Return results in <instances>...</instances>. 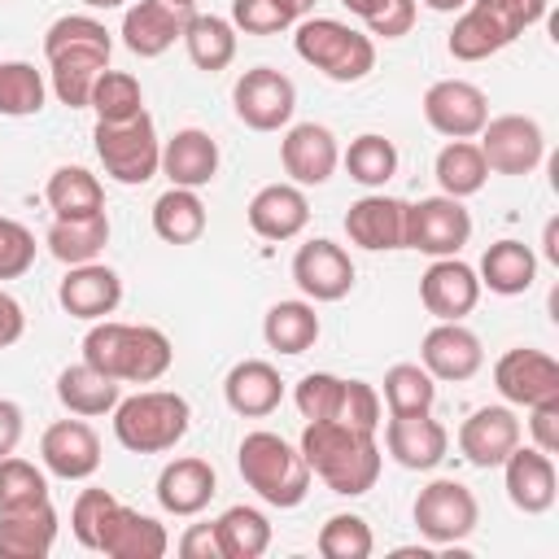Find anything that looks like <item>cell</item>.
<instances>
[{"label": "cell", "instance_id": "4", "mask_svg": "<svg viewBox=\"0 0 559 559\" xmlns=\"http://www.w3.org/2000/svg\"><path fill=\"white\" fill-rule=\"evenodd\" d=\"M236 467L245 476V485L266 502V507H301L310 493V467L301 459L297 445H288L280 432H245L240 450H236Z\"/></svg>", "mask_w": 559, "mask_h": 559}, {"label": "cell", "instance_id": "16", "mask_svg": "<svg viewBox=\"0 0 559 559\" xmlns=\"http://www.w3.org/2000/svg\"><path fill=\"white\" fill-rule=\"evenodd\" d=\"M419 362L432 380H472L480 367H485V349H480V336L472 328H463V319H437L424 341H419Z\"/></svg>", "mask_w": 559, "mask_h": 559}, {"label": "cell", "instance_id": "33", "mask_svg": "<svg viewBox=\"0 0 559 559\" xmlns=\"http://www.w3.org/2000/svg\"><path fill=\"white\" fill-rule=\"evenodd\" d=\"M118 397H122V384L109 380L105 371H96L92 362H70V367H61V376H57V402H61L70 415H79V419L109 415V411L118 406Z\"/></svg>", "mask_w": 559, "mask_h": 559}, {"label": "cell", "instance_id": "2", "mask_svg": "<svg viewBox=\"0 0 559 559\" xmlns=\"http://www.w3.org/2000/svg\"><path fill=\"white\" fill-rule=\"evenodd\" d=\"M83 362H92L96 371H105L118 384H153L170 371L175 345L162 328L96 319L83 336Z\"/></svg>", "mask_w": 559, "mask_h": 559}, {"label": "cell", "instance_id": "55", "mask_svg": "<svg viewBox=\"0 0 559 559\" xmlns=\"http://www.w3.org/2000/svg\"><path fill=\"white\" fill-rule=\"evenodd\" d=\"M179 555H183V559H223L214 520H210V524H188L183 537H179Z\"/></svg>", "mask_w": 559, "mask_h": 559}, {"label": "cell", "instance_id": "19", "mask_svg": "<svg viewBox=\"0 0 559 559\" xmlns=\"http://www.w3.org/2000/svg\"><path fill=\"white\" fill-rule=\"evenodd\" d=\"M345 236L367 253L406 249V201L402 197H384V192L358 197L345 210Z\"/></svg>", "mask_w": 559, "mask_h": 559}, {"label": "cell", "instance_id": "51", "mask_svg": "<svg viewBox=\"0 0 559 559\" xmlns=\"http://www.w3.org/2000/svg\"><path fill=\"white\" fill-rule=\"evenodd\" d=\"M114 502H118V498H114L109 489H83V493L74 498V507H70V533L79 537V546L96 550L100 524H105V515H109Z\"/></svg>", "mask_w": 559, "mask_h": 559}, {"label": "cell", "instance_id": "14", "mask_svg": "<svg viewBox=\"0 0 559 559\" xmlns=\"http://www.w3.org/2000/svg\"><path fill=\"white\" fill-rule=\"evenodd\" d=\"M280 166L297 188H319L341 166V144L323 122H297L280 140Z\"/></svg>", "mask_w": 559, "mask_h": 559}, {"label": "cell", "instance_id": "49", "mask_svg": "<svg viewBox=\"0 0 559 559\" xmlns=\"http://www.w3.org/2000/svg\"><path fill=\"white\" fill-rule=\"evenodd\" d=\"M380 389L367 384V380H345L341 384V402H336V424H349V428H362V432H376L380 428Z\"/></svg>", "mask_w": 559, "mask_h": 559}, {"label": "cell", "instance_id": "25", "mask_svg": "<svg viewBox=\"0 0 559 559\" xmlns=\"http://www.w3.org/2000/svg\"><path fill=\"white\" fill-rule=\"evenodd\" d=\"M245 218H249L253 236H262V240H293L310 223V201L297 183H266L245 205Z\"/></svg>", "mask_w": 559, "mask_h": 559}, {"label": "cell", "instance_id": "10", "mask_svg": "<svg viewBox=\"0 0 559 559\" xmlns=\"http://www.w3.org/2000/svg\"><path fill=\"white\" fill-rule=\"evenodd\" d=\"M472 240V214L459 197H419L406 201V249L428 258H454Z\"/></svg>", "mask_w": 559, "mask_h": 559}, {"label": "cell", "instance_id": "53", "mask_svg": "<svg viewBox=\"0 0 559 559\" xmlns=\"http://www.w3.org/2000/svg\"><path fill=\"white\" fill-rule=\"evenodd\" d=\"M415 26V0H380V9L367 17V35L402 39Z\"/></svg>", "mask_w": 559, "mask_h": 559}, {"label": "cell", "instance_id": "20", "mask_svg": "<svg viewBox=\"0 0 559 559\" xmlns=\"http://www.w3.org/2000/svg\"><path fill=\"white\" fill-rule=\"evenodd\" d=\"M57 301L70 319H83V323H96V319H109L122 301V280L114 266H105L100 258L96 262H83V266H66V280L57 288Z\"/></svg>", "mask_w": 559, "mask_h": 559}, {"label": "cell", "instance_id": "46", "mask_svg": "<svg viewBox=\"0 0 559 559\" xmlns=\"http://www.w3.org/2000/svg\"><path fill=\"white\" fill-rule=\"evenodd\" d=\"M35 502H48L44 472L31 459L4 454L0 459V511H22V507H35Z\"/></svg>", "mask_w": 559, "mask_h": 559}, {"label": "cell", "instance_id": "18", "mask_svg": "<svg viewBox=\"0 0 559 559\" xmlns=\"http://www.w3.org/2000/svg\"><path fill=\"white\" fill-rule=\"evenodd\" d=\"M502 485L515 511L542 515L559 498V476H555V454H542L537 445H515L502 459Z\"/></svg>", "mask_w": 559, "mask_h": 559}, {"label": "cell", "instance_id": "34", "mask_svg": "<svg viewBox=\"0 0 559 559\" xmlns=\"http://www.w3.org/2000/svg\"><path fill=\"white\" fill-rule=\"evenodd\" d=\"M44 245L61 266L96 262L109 245V214L100 210V214H87V218H52Z\"/></svg>", "mask_w": 559, "mask_h": 559}, {"label": "cell", "instance_id": "48", "mask_svg": "<svg viewBox=\"0 0 559 559\" xmlns=\"http://www.w3.org/2000/svg\"><path fill=\"white\" fill-rule=\"evenodd\" d=\"M341 376L332 371H306L293 389V402L301 411V419H332L336 415V402H341Z\"/></svg>", "mask_w": 559, "mask_h": 559}, {"label": "cell", "instance_id": "15", "mask_svg": "<svg viewBox=\"0 0 559 559\" xmlns=\"http://www.w3.org/2000/svg\"><path fill=\"white\" fill-rule=\"evenodd\" d=\"M293 284L306 301H341L354 288V262L336 240L314 236L293 253Z\"/></svg>", "mask_w": 559, "mask_h": 559}, {"label": "cell", "instance_id": "63", "mask_svg": "<svg viewBox=\"0 0 559 559\" xmlns=\"http://www.w3.org/2000/svg\"><path fill=\"white\" fill-rule=\"evenodd\" d=\"M87 9H118V4H127V0H83Z\"/></svg>", "mask_w": 559, "mask_h": 559}, {"label": "cell", "instance_id": "52", "mask_svg": "<svg viewBox=\"0 0 559 559\" xmlns=\"http://www.w3.org/2000/svg\"><path fill=\"white\" fill-rule=\"evenodd\" d=\"M236 31L245 35H280L288 31V13L275 4V0H231V17H227Z\"/></svg>", "mask_w": 559, "mask_h": 559}, {"label": "cell", "instance_id": "40", "mask_svg": "<svg viewBox=\"0 0 559 559\" xmlns=\"http://www.w3.org/2000/svg\"><path fill=\"white\" fill-rule=\"evenodd\" d=\"M214 528H218L223 559H258V555H266V546H271V520H266L258 507H245V502L227 507V511L214 520Z\"/></svg>", "mask_w": 559, "mask_h": 559}, {"label": "cell", "instance_id": "29", "mask_svg": "<svg viewBox=\"0 0 559 559\" xmlns=\"http://www.w3.org/2000/svg\"><path fill=\"white\" fill-rule=\"evenodd\" d=\"M48 57V87L66 109H87L100 70H109V48H57Z\"/></svg>", "mask_w": 559, "mask_h": 559}, {"label": "cell", "instance_id": "17", "mask_svg": "<svg viewBox=\"0 0 559 559\" xmlns=\"http://www.w3.org/2000/svg\"><path fill=\"white\" fill-rule=\"evenodd\" d=\"M419 301L432 319H463L480 301V275L467 266L459 253L454 258H432V266L419 275Z\"/></svg>", "mask_w": 559, "mask_h": 559}, {"label": "cell", "instance_id": "42", "mask_svg": "<svg viewBox=\"0 0 559 559\" xmlns=\"http://www.w3.org/2000/svg\"><path fill=\"white\" fill-rule=\"evenodd\" d=\"M341 162H345L349 179L362 183V188H384L397 175V148H393V140H384L376 131L349 140V148L341 153Z\"/></svg>", "mask_w": 559, "mask_h": 559}, {"label": "cell", "instance_id": "32", "mask_svg": "<svg viewBox=\"0 0 559 559\" xmlns=\"http://www.w3.org/2000/svg\"><path fill=\"white\" fill-rule=\"evenodd\" d=\"M480 288L498 293V297H520L533 288L537 280V253L524 245V240H493L485 253H480Z\"/></svg>", "mask_w": 559, "mask_h": 559}, {"label": "cell", "instance_id": "8", "mask_svg": "<svg viewBox=\"0 0 559 559\" xmlns=\"http://www.w3.org/2000/svg\"><path fill=\"white\" fill-rule=\"evenodd\" d=\"M476 148L493 175H533L546 157V131L528 114H498L485 118Z\"/></svg>", "mask_w": 559, "mask_h": 559}, {"label": "cell", "instance_id": "13", "mask_svg": "<svg viewBox=\"0 0 559 559\" xmlns=\"http://www.w3.org/2000/svg\"><path fill=\"white\" fill-rule=\"evenodd\" d=\"M493 389L507 406H537L546 397H559V362L546 349L515 345L493 362Z\"/></svg>", "mask_w": 559, "mask_h": 559}, {"label": "cell", "instance_id": "64", "mask_svg": "<svg viewBox=\"0 0 559 559\" xmlns=\"http://www.w3.org/2000/svg\"><path fill=\"white\" fill-rule=\"evenodd\" d=\"M166 4H175V9H183V13H188V9L197 4V0H166Z\"/></svg>", "mask_w": 559, "mask_h": 559}, {"label": "cell", "instance_id": "39", "mask_svg": "<svg viewBox=\"0 0 559 559\" xmlns=\"http://www.w3.org/2000/svg\"><path fill=\"white\" fill-rule=\"evenodd\" d=\"M432 175H437V183H441L445 197H459V201H463V197H476V192L485 188L489 166H485L476 140H450V144L437 153Z\"/></svg>", "mask_w": 559, "mask_h": 559}, {"label": "cell", "instance_id": "5", "mask_svg": "<svg viewBox=\"0 0 559 559\" xmlns=\"http://www.w3.org/2000/svg\"><path fill=\"white\" fill-rule=\"evenodd\" d=\"M293 48L332 83H358L376 70V39L336 17H301L293 31Z\"/></svg>", "mask_w": 559, "mask_h": 559}, {"label": "cell", "instance_id": "61", "mask_svg": "<svg viewBox=\"0 0 559 559\" xmlns=\"http://www.w3.org/2000/svg\"><path fill=\"white\" fill-rule=\"evenodd\" d=\"M341 4H345V9L354 13V17H362V22H367V17H371V13L380 9V0H341Z\"/></svg>", "mask_w": 559, "mask_h": 559}, {"label": "cell", "instance_id": "31", "mask_svg": "<svg viewBox=\"0 0 559 559\" xmlns=\"http://www.w3.org/2000/svg\"><path fill=\"white\" fill-rule=\"evenodd\" d=\"M57 542L52 502H35L22 511H0V559H44Z\"/></svg>", "mask_w": 559, "mask_h": 559}, {"label": "cell", "instance_id": "3", "mask_svg": "<svg viewBox=\"0 0 559 559\" xmlns=\"http://www.w3.org/2000/svg\"><path fill=\"white\" fill-rule=\"evenodd\" d=\"M114 415V437L131 454H166L188 437L192 406L175 389H140L131 397H118Z\"/></svg>", "mask_w": 559, "mask_h": 559}, {"label": "cell", "instance_id": "23", "mask_svg": "<svg viewBox=\"0 0 559 559\" xmlns=\"http://www.w3.org/2000/svg\"><path fill=\"white\" fill-rule=\"evenodd\" d=\"M39 459L61 480H87L100 467V437L83 419H57L39 437Z\"/></svg>", "mask_w": 559, "mask_h": 559}, {"label": "cell", "instance_id": "56", "mask_svg": "<svg viewBox=\"0 0 559 559\" xmlns=\"http://www.w3.org/2000/svg\"><path fill=\"white\" fill-rule=\"evenodd\" d=\"M22 332H26V314H22V301H17V297H9V293L0 288V349L17 345V341H22Z\"/></svg>", "mask_w": 559, "mask_h": 559}, {"label": "cell", "instance_id": "59", "mask_svg": "<svg viewBox=\"0 0 559 559\" xmlns=\"http://www.w3.org/2000/svg\"><path fill=\"white\" fill-rule=\"evenodd\" d=\"M542 249H546V262L559 266V223H555V218H550L546 231H542Z\"/></svg>", "mask_w": 559, "mask_h": 559}, {"label": "cell", "instance_id": "28", "mask_svg": "<svg viewBox=\"0 0 559 559\" xmlns=\"http://www.w3.org/2000/svg\"><path fill=\"white\" fill-rule=\"evenodd\" d=\"M170 188H205L218 175V144L201 127H183L170 140H162V170Z\"/></svg>", "mask_w": 559, "mask_h": 559}, {"label": "cell", "instance_id": "38", "mask_svg": "<svg viewBox=\"0 0 559 559\" xmlns=\"http://www.w3.org/2000/svg\"><path fill=\"white\" fill-rule=\"evenodd\" d=\"M262 341L275 354H306L319 341V314L314 301H275L262 319Z\"/></svg>", "mask_w": 559, "mask_h": 559}, {"label": "cell", "instance_id": "37", "mask_svg": "<svg viewBox=\"0 0 559 559\" xmlns=\"http://www.w3.org/2000/svg\"><path fill=\"white\" fill-rule=\"evenodd\" d=\"M44 201L52 210V218H87L105 210V188L87 166H57L48 175Z\"/></svg>", "mask_w": 559, "mask_h": 559}, {"label": "cell", "instance_id": "44", "mask_svg": "<svg viewBox=\"0 0 559 559\" xmlns=\"http://www.w3.org/2000/svg\"><path fill=\"white\" fill-rule=\"evenodd\" d=\"M87 109L96 114V122H122V118H135V114H144V87H140V79L127 74V70H100Z\"/></svg>", "mask_w": 559, "mask_h": 559}, {"label": "cell", "instance_id": "58", "mask_svg": "<svg viewBox=\"0 0 559 559\" xmlns=\"http://www.w3.org/2000/svg\"><path fill=\"white\" fill-rule=\"evenodd\" d=\"M515 9H520V17H524V26H537L542 17H546V0H511Z\"/></svg>", "mask_w": 559, "mask_h": 559}, {"label": "cell", "instance_id": "45", "mask_svg": "<svg viewBox=\"0 0 559 559\" xmlns=\"http://www.w3.org/2000/svg\"><path fill=\"white\" fill-rule=\"evenodd\" d=\"M314 546H319L323 559H367L376 550V537H371V524L362 515L341 511V515H328L323 520Z\"/></svg>", "mask_w": 559, "mask_h": 559}, {"label": "cell", "instance_id": "27", "mask_svg": "<svg viewBox=\"0 0 559 559\" xmlns=\"http://www.w3.org/2000/svg\"><path fill=\"white\" fill-rule=\"evenodd\" d=\"M183 22L188 13L166 0H135L127 4L118 35L135 57H162L166 48H175V39H183Z\"/></svg>", "mask_w": 559, "mask_h": 559}, {"label": "cell", "instance_id": "54", "mask_svg": "<svg viewBox=\"0 0 559 559\" xmlns=\"http://www.w3.org/2000/svg\"><path fill=\"white\" fill-rule=\"evenodd\" d=\"M528 437L542 454H559V397L528 406Z\"/></svg>", "mask_w": 559, "mask_h": 559}, {"label": "cell", "instance_id": "7", "mask_svg": "<svg viewBox=\"0 0 559 559\" xmlns=\"http://www.w3.org/2000/svg\"><path fill=\"white\" fill-rule=\"evenodd\" d=\"M524 17L511 0H467L445 48L454 61H485L524 35Z\"/></svg>", "mask_w": 559, "mask_h": 559}, {"label": "cell", "instance_id": "60", "mask_svg": "<svg viewBox=\"0 0 559 559\" xmlns=\"http://www.w3.org/2000/svg\"><path fill=\"white\" fill-rule=\"evenodd\" d=\"M275 4L288 13V22H293V26H297L301 17H310V9H314V0H275Z\"/></svg>", "mask_w": 559, "mask_h": 559}, {"label": "cell", "instance_id": "50", "mask_svg": "<svg viewBox=\"0 0 559 559\" xmlns=\"http://www.w3.org/2000/svg\"><path fill=\"white\" fill-rule=\"evenodd\" d=\"M35 266V236L26 223L0 214V280H17Z\"/></svg>", "mask_w": 559, "mask_h": 559}, {"label": "cell", "instance_id": "21", "mask_svg": "<svg viewBox=\"0 0 559 559\" xmlns=\"http://www.w3.org/2000/svg\"><path fill=\"white\" fill-rule=\"evenodd\" d=\"M520 437H524V428H520L511 406H480L459 428V454L472 467L489 472V467H502V459L520 445Z\"/></svg>", "mask_w": 559, "mask_h": 559}, {"label": "cell", "instance_id": "6", "mask_svg": "<svg viewBox=\"0 0 559 559\" xmlns=\"http://www.w3.org/2000/svg\"><path fill=\"white\" fill-rule=\"evenodd\" d=\"M92 140H96V157H100L105 175L127 188L148 183L162 170V140H157L148 109L135 118H122V122H96Z\"/></svg>", "mask_w": 559, "mask_h": 559}, {"label": "cell", "instance_id": "26", "mask_svg": "<svg viewBox=\"0 0 559 559\" xmlns=\"http://www.w3.org/2000/svg\"><path fill=\"white\" fill-rule=\"evenodd\" d=\"M157 507L166 515H201L210 507V498L218 493V476L205 459L197 454H183V459H170L157 476Z\"/></svg>", "mask_w": 559, "mask_h": 559}, {"label": "cell", "instance_id": "62", "mask_svg": "<svg viewBox=\"0 0 559 559\" xmlns=\"http://www.w3.org/2000/svg\"><path fill=\"white\" fill-rule=\"evenodd\" d=\"M428 9H437V13H454V9H463L467 0H424Z\"/></svg>", "mask_w": 559, "mask_h": 559}, {"label": "cell", "instance_id": "12", "mask_svg": "<svg viewBox=\"0 0 559 559\" xmlns=\"http://www.w3.org/2000/svg\"><path fill=\"white\" fill-rule=\"evenodd\" d=\"M424 118L445 140H476L489 118V100L467 79H437L424 92Z\"/></svg>", "mask_w": 559, "mask_h": 559}, {"label": "cell", "instance_id": "41", "mask_svg": "<svg viewBox=\"0 0 559 559\" xmlns=\"http://www.w3.org/2000/svg\"><path fill=\"white\" fill-rule=\"evenodd\" d=\"M48 100V79L31 61H0V114L31 118Z\"/></svg>", "mask_w": 559, "mask_h": 559}, {"label": "cell", "instance_id": "57", "mask_svg": "<svg viewBox=\"0 0 559 559\" xmlns=\"http://www.w3.org/2000/svg\"><path fill=\"white\" fill-rule=\"evenodd\" d=\"M17 441H22V406L9 402V397H0V459L13 454Z\"/></svg>", "mask_w": 559, "mask_h": 559}, {"label": "cell", "instance_id": "30", "mask_svg": "<svg viewBox=\"0 0 559 559\" xmlns=\"http://www.w3.org/2000/svg\"><path fill=\"white\" fill-rule=\"evenodd\" d=\"M223 397L236 415L262 419L284 402V380L266 358H240L223 380Z\"/></svg>", "mask_w": 559, "mask_h": 559}, {"label": "cell", "instance_id": "24", "mask_svg": "<svg viewBox=\"0 0 559 559\" xmlns=\"http://www.w3.org/2000/svg\"><path fill=\"white\" fill-rule=\"evenodd\" d=\"M96 550L109 559H162L170 550V537L153 515H144L127 502H114L105 524H100Z\"/></svg>", "mask_w": 559, "mask_h": 559}, {"label": "cell", "instance_id": "22", "mask_svg": "<svg viewBox=\"0 0 559 559\" xmlns=\"http://www.w3.org/2000/svg\"><path fill=\"white\" fill-rule=\"evenodd\" d=\"M384 450L406 472H432L445 459V450H450V432H445V424L432 419V411L389 415V424H384Z\"/></svg>", "mask_w": 559, "mask_h": 559}, {"label": "cell", "instance_id": "35", "mask_svg": "<svg viewBox=\"0 0 559 559\" xmlns=\"http://www.w3.org/2000/svg\"><path fill=\"white\" fill-rule=\"evenodd\" d=\"M210 227L205 201L197 197V188H166L153 201V231L166 245H197Z\"/></svg>", "mask_w": 559, "mask_h": 559}, {"label": "cell", "instance_id": "9", "mask_svg": "<svg viewBox=\"0 0 559 559\" xmlns=\"http://www.w3.org/2000/svg\"><path fill=\"white\" fill-rule=\"evenodd\" d=\"M411 515H415L419 537H428L432 546H454V542H463L480 524V502H476V493L463 480L441 476V480L419 489Z\"/></svg>", "mask_w": 559, "mask_h": 559}, {"label": "cell", "instance_id": "11", "mask_svg": "<svg viewBox=\"0 0 559 559\" xmlns=\"http://www.w3.org/2000/svg\"><path fill=\"white\" fill-rule=\"evenodd\" d=\"M231 105H236V118L249 127V131H280L293 122V109H297V87L284 70L275 66H253L236 79L231 87Z\"/></svg>", "mask_w": 559, "mask_h": 559}, {"label": "cell", "instance_id": "47", "mask_svg": "<svg viewBox=\"0 0 559 559\" xmlns=\"http://www.w3.org/2000/svg\"><path fill=\"white\" fill-rule=\"evenodd\" d=\"M57 48H109L114 52V39L105 22H96L92 13H66L44 31V52H57Z\"/></svg>", "mask_w": 559, "mask_h": 559}, {"label": "cell", "instance_id": "43", "mask_svg": "<svg viewBox=\"0 0 559 559\" xmlns=\"http://www.w3.org/2000/svg\"><path fill=\"white\" fill-rule=\"evenodd\" d=\"M432 402H437V380L424 371V362H393L384 371L389 415H419V411H432Z\"/></svg>", "mask_w": 559, "mask_h": 559}, {"label": "cell", "instance_id": "36", "mask_svg": "<svg viewBox=\"0 0 559 559\" xmlns=\"http://www.w3.org/2000/svg\"><path fill=\"white\" fill-rule=\"evenodd\" d=\"M183 48H188V61L205 74H218L236 61V26L227 17H214V13H188L183 22Z\"/></svg>", "mask_w": 559, "mask_h": 559}, {"label": "cell", "instance_id": "1", "mask_svg": "<svg viewBox=\"0 0 559 559\" xmlns=\"http://www.w3.org/2000/svg\"><path fill=\"white\" fill-rule=\"evenodd\" d=\"M297 450H301L310 476H319L341 498H358L380 480L384 454L376 445V432H362V428H349L336 419H306Z\"/></svg>", "mask_w": 559, "mask_h": 559}]
</instances>
